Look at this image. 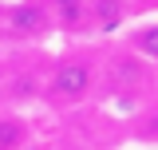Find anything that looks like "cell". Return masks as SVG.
Returning <instances> with one entry per match:
<instances>
[{"label":"cell","mask_w":158,"mask_h":150,"mask_svg":"<svg viewBox=\"0 0 158 150\" xmlns=\"http://www.w3.org/2000/svg\"><path fill=\"white\" fill-rule=\"evenodd\" d=\"M138 79H142V63H138L135 56H118L115 63H111V83H115V87H135Z\"/></svg>","instance_id":"cell-4"},{"label":"cell","mask_w":158,"mask_h":150,"mask_svg":"<svg viewBox=\"0 0 158 150\" xmlns=\"http://www.w3.org/2000/svg\"><path fill=\"white\" fill-rule=\"evenodd\" d=\"M135 48H138V56H146V59H158V24H154V28H142V32H138Z\"/></svg>","instance_id":"cell-6"},{"label":"cell","mask_w":158,"mask_h":150,"mask_svg":"<svg viewBox=\"0 0 158 150\" xmlns=\"http://www.w3.org/2000/svg\"><path fill=\"white\" fill-rule=\"evenodd\" d=\"M0 32H4V8H0Z\"/></svg>","instance_id":"cell-7"},{"label":"cell","mask_w":158,"mask_h":150,"mask_svg":"<svg viewBox=\"0 0 158 150\" xmlns=\"http://www.w3.org/2000/svg\"><path fill=\"white\" fill-rule=\"evenodd\" d=\"M52 8H56V20L63 28H79L87 20V0H52Z\"/></svg>","instance_id":"cell-5"},{"label":"cell","mask_w":158,"mask_h":150,"mask_svg":"<svg viewBox=\"0 0 158 150\" xmlns=\"http://www.w3.org/2000/svg\"><path fill=\"white\" fill-rule=\"evenodd\" d=\"M91 16H95V24L103 32H111L127 20V4L123 0H91Z\"/></svg>","instance_id":"cell-3"},{"label":"cell","mask_w":158,"mask_h":150,"mask_svg":"<svg viewBox=\"0 0 158 150\" xmlns=\"http://www.w3.org/2000/svg\"><path fill=\"white\" fill-rule=\"evenodd\" d=\"M91 83H95V71L87 63H79V59H67L52 75V95L63 99V103H75V99H83V95L91 91Z\"/></svg>","instance_id":"cell-1"},{"label":"cell","mask_w":158,"mask_h":150,"mask_svg":"<svg viewBox=\"0 0 158 150\" xmlns=\"http://www.w3.org/2000/svg\"><path fill=\"white\" fill-rule=\"evenodd\" d=\"M4 28L16 40L44 36L48 32V12H44V4H16L12 12H4Z\"/></svg>","instance_id":"cell-2"}]
</instances>
